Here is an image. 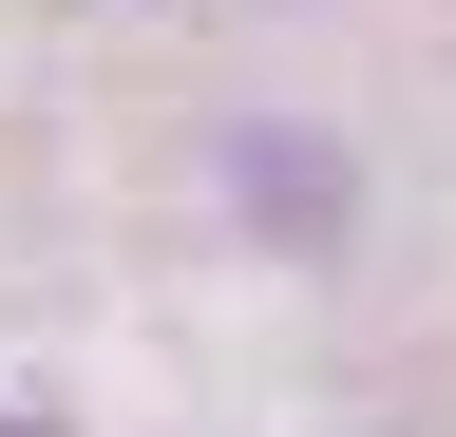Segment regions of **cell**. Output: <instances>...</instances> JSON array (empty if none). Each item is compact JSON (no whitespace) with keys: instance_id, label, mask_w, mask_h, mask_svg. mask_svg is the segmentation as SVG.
Segmentation results:
<instances>
[{"instance_id":"obj_1","label":"cell","mask_w":456,"mask_h":437,"mask_svg":"<svg viewBox=\"0 0 456 437\" xmlns=\"http://www.w3.org/2000/svg\"><path fill=\"white\" fill-rule=\"evenodd\" d=\"M0 437H38V418H0Z\"/></svg>"}]
</instances>
